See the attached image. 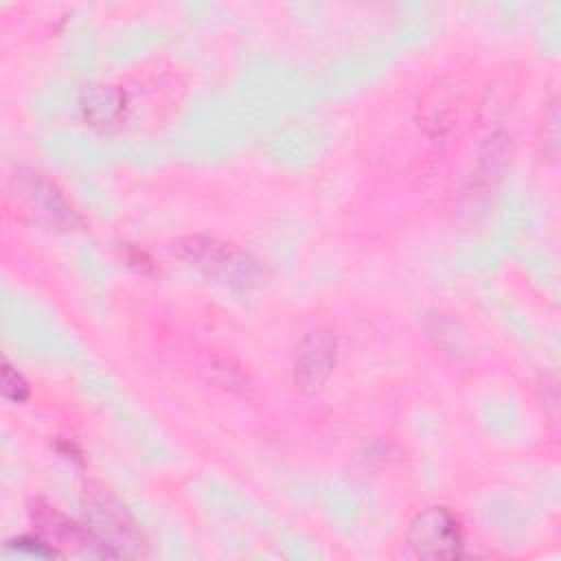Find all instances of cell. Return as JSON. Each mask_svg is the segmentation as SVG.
<instances>
[{
    "instance_id": "cell-8",
    "label": "cell",
    "mask_w": 561,
    "mask_h": 561,
    "mask_svg": "<svg viewBox=\"0 0 561 561\" xmlns=\"http://www.w3.org/2000/svg\"><path fill=\"white\" fill-rule=\"evenodd\" d=\"M210 377L217 386H221L224 390L237 392L241 397H245L252 390V381L248 377V373L241 370V366H237L230 359H217L210 364Z\"/></svg>"
},
{
    "instance_id": "cell-7",
    "label": "cell",
    "mask_w": 561,
    "mask_h": 561,
    "mask_svg": "<svg viewBox=\"0 0 561 561\" xmlns=\"http://www.w3.org/2000/svg\"><path fill=\"white\" fill-rule=\"evenodd\" d=\"M79 107L92 127L110 129L125 116V92L116 85H92L83 92Z\"/></svg>"
},
{
    "instance_id": "cell-6",
    "label": "cell",
    "mask_w": 561,
    "mask_h": 561,
    "mask_svg": "<svg viewBox=\"0 0 561 561\" xmlns=\"http://www.w3.org/2000/svg\"><path fill=\"white\" fill-rule=\"evenodd\" d=\"M13 188L46 221L61 228L75 226V213L70 204L64 199L59 188L53 182H48L42 173L31 169L15 171Z\"/></svg>"
},
{
    "instance_id": "cell-10",
    "label": "cell",
    "mask_w": 561,
    "mask_h": 561,
    "mask_svg": "<svg viewBox=\"0 0 561 561\" xmlns=\"http://www.w3.org/2000/svg\"><path fill=\"white\" fill-rule=\"evenodd\" d=\"M2 397L15 403H22L28 397L26 379L9 362L2 364Z\"/></svg>"
},
{
    "instance_id": "cell-4",
    "label": "cell",
    "mask_w": 561,
    "mask_h": 561,
    "mask_svg": "<svg viewBox=\"0 0 561 561\" xmlns=\"http://www.w3.org/2000/svg\"><path fill=\"white\" fill-rule=\"evenodd\" d=\"M28 517L37 535L55 546L61 554H66L68 550L85 557H114L88 526L77 524L44 500H33L28 504Z\"/></svg>"
},
{
    "instance_id": "cell-9",
    "label": "cell",
    "mask_w": 561,
    "mask_h": 561,
    "mask_svg": "<svg viewBox=\"0 0 561 561\" xmlns=\"http://www.w3.org/2000/svg\"><path fill=\"white\" fill-rule=\"evenodd\" d=\"M7 548L9 550H18V552H26V554H33V557H42V559H50V557H61V552L50 546L44 537H15V539H9L7 541Z\"/></svg>"
},
{
    "instance_id": "cell-2",
    "label": "cell",
    "mask_w": 561,
    "mask_h": 561,
    "mask_svg": "<svg viewBox=\"0 0 561 561\" xmlns=\"http://www.w3.org/2000/svg\"><path fill=\"white\" fill-rule=\"evenodd\" d=\"M83 513L85 526L114 557L134 554L142 548V537L131 515L110 489L88 484L83 491Z\"/></svg>"
},
{
    "instance_id": "cell-1",
    "label": "cell",
    "mask_w": 561,
    "mask_h": 561,
    "mask_svg": "<svg viewBox=\"0 0 561 561\" xmlns=\"http://www.w3.org/2000/svg\"><path fill=\"white\" fill-rule=\"evenodd\" d=\"M173 250L199 272L234 289H252L265 278V270L259 259L234 243H226L215 237H182L173 243Z\"/></svg>"
},
{
    "instance_id": "cell-5",
    "label": "cell",
    "mask_w": 561,
    "mask_h": 561,
    "mask_svg": "<svg viewBox=\"0 0 561 561\" xmlns=\"http://www.w3.org/2000/svg\"><path fill=\"white\" fill-rule=\"evenodd\" d=\"M337 362V337L331 329L309 331L294 351V379L307 394L318 392Z\"/></svg>"
},
{
    "instance_id": "cell-3",
    "label": "cell",
    "mask_w": 561,
    "mask_h": 561,
    "mask_svg": "<svg viewBox=\"0 0 561 561\" xmlns=\"http://www.w3.org/2000/svg\"><path fill=\"white\" fill-rule=\"evenodd\" d=\"M408 543L427 561L456 559L465 546L460 519L447 506H427L410 519Z\"/></svg>"
}]
</instances>
